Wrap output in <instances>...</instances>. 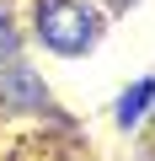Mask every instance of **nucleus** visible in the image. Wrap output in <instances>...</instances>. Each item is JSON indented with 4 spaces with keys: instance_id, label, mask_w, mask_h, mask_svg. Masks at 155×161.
Listing matches in <instances>:
<instances>
[{
    "instance_id": "nucleus-1",
    "label": "nucleus",
    "mask_w": 155,
    "mask_h": 161,
    "mask_svg": "<svg viewBox=\"0 0 155 161\" xmlns=\"http://www.w3.org/2000/svg\"><path fill=\"white\" fill-rule=\"evenodd\" d=\"M32 22H38L43 48H54L59 59H80L102 38V16L86 6V0H38Z\"/></svg>"
},
{
    "instance_id": "nucleus-2",
    "label": "nucleus",
    "mask_w": 155,
    "mask_h": 161,
    "mask_svg": "<svg viewBox=\"0 0 155 161\" xmlns=\"http://www.w3.org/2000/svg\"><path fill=\"white\" fill-rule=\"evenodd\" d=\"M150 108H155V80H134V86L112 102V124H118L123 134H134V129L150 118Z\"/></svg>"
},
{
    "instance_id": "nucleus-3",
    "label": "nucleus",
    "mask_w": 155,
    "mask_h": 161,
    "mask_svg": "<svg viewBox=\"0 0 155 161\" xmlns=\"http://www.w3.org/2000/svg\"><path fill=\"white\" fill-rule=\"evenodd\" d=\"M0 92H6L11 108H43V102H48V97H43V80H38L27 64H16V59L0 70Z\"/></svg>"
},
{
    "instance_id": "nucleus-4",
    "label": "nucleus",
    "mask_w": 155,
    "mask_h": 161,
    "mask_svg": "<svg viewBox=\"0 0 155 161\" xmlns=\"http://www.w3.org/2000/svg\"><path fill=\"white\" fill-rule=\"evenodd\" d=\"M16 48H22V43H16V27H11V16H6V11H0V64H11V59H16Z\"/></svg>"
},
{
    "instance_id": "nucleus-5",
    "label": "nucleus",
    "mask_w": 155,
    "mask_h": 161,
    "mask_svg": "<svg viewBox=\"0 0 155 161\" xmlns=\"http://www.w3.org/2000/svg\"><path fill=\"white\" fill-rule=\"evenodd\" d=\"M102 6H107L112 16H123V11H134V6H139V0H102Z\"/></svg>"
},
{
    "instance_id": "nucleus-6",
    "label": "nucleus",
    "mask_w": 155,
    "mask_h": 161,
    "mask_svg": "<svg viewBox=\"0 0 155 161\" xmlns=\"http://www.w3.org/2000/svg\"><path fill=\"white\" fill-rule=\"evenodd\" d=\"M150 124H155V108H150Z\"/></svg>"
}]
</instances>
